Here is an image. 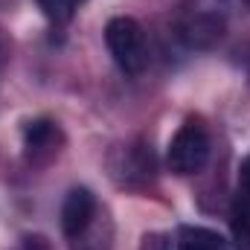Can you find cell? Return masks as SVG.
I'll list each match as a JSON object with an SVG mask.
<instances>
[{
	"label": "cell",
	"instance_id": "6da1fadb",
	"mask_svg": "<svg viewBox=\"0 0 250 250\" xmlns=\"http://www.w3.org/2000/svg\"><path fill=\"white\" fill-rule=\"evenodd\" d=\"M239 0H184L181 18H178V35L192 50L212 47L227 26L230 12Z\"/></svg>",
	"mask_w": 250,
	"mask_h": 250
},
{
	"label": "cell",
	"instance_id": "7a4b0ae2",
	"mask_svg": "<svg viewBox=\"0 0 250 250\" xmlns=\"http://www.w3.org/2000/svg\"><path fill=\"white\" fill-rule=\"evenodd\" d=\"M209 151H212V143H209V131L207 125L195 117H189L187 123L175 131V137L169 140V148H166V163L175 175L187 178V175H198L207 160H209Z\"/></svg>",
	"mask_w": 250,
	"mask_h": 250
},
{
	"label": "cell",
	"instance_id": "3957f363",
	"mask_svg": "<svg viewBox=\"0 0 250 250\" xmlns=\"http://www.w3.org/2000/svg\"><path fill=\"white\" fill-rule=\"evenodd\" d=\"M105 44H108V53L114 56V62L120 64V70H125L128 76H137L146 70V64H148L146 32L134 18H128V15L111 18L105 26Z\"/></svg>",
	"mask_w": 250,
	"mask_h": 250
},
{
	"label": "cell",
	"instance_id": "277c9868",
	"mask_svg": "<svg viewBox=\"0 0 250 250\" xmlns=\"http://www.w3.org/2000/svg\"><path fill=\"white\" fill-rule=\"evenodd\" d=\"M99 212V201L87 187H76L67 192L62 204V230L70 242H79L82 236H87V230L93 227Z\"/></svg>",
	"mask_w": 250,
	"mask_h": 250
},
{
	"label": "cell",
	"instance_id": "5b68a950",
	"mask_svg": "<svg viewBox=\"0 0 250 250\" xmlns=\"http://www.w3.org/2000/svg\"><path fill=\"white\" fill-rule=\"evenodd\" d=\"M157 250H227V242H224V236H218L209 227L184 224V227L166 233L163 242H157Z\"/></svg>",
	"mask_w": 250,
	"mask_h": 250
},
{
	"label": "cell",
	"instance_id": "8992f818",
	"mask_svg": "<svg viewBox=\"0 0 250 250\" xmlns=\"http://www.w3.org/2000/svg\"><path fill=\"white\" fill-rule=\"evenodd\" d=\"M233 233L242 248L250 250V154L239 166V192L233 204Z\"/></svg>",
	"mask_w": 250,
	"mask_h": 250
},
{
	"label": "cell",
	"instance_id": "52a82bcc",
	"mask_svg": "<svg viewBox=\"0 0 250 250\" xmlns=\"http://www.w3.org/2000/svg\"><path fill=\"white\" fill-rule=\"evenodd\" d=\"M59 143H62V134H59V125L53 120H35L23 128V148L29 157L59 151Z\"/></svg>",
	"mask_w": 250,
	"mask_h": 250
},
{
	"label": "cell",
	"instance_id": "ba28073f",
	"mask_svg": "<svg viewBox=\"0 0 250 250\" xmlns=\"http://www.w3.org/2000/svg\"><path fill=\"white\" fill-rule=\"evenodd\" d=\"M38 9L44 12V18L56 26H64L73 12H76V0H38Z\"/></svg>",
	"mask_w": 250,
	"mask_h": 250
}]
</instances>
